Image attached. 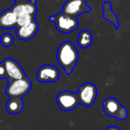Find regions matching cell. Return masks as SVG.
<instances>
[{"instance_id": "9", "label": "cell", "mask_w": 130, "mask_h": 130, "mask_svg": "<svg viewBox=\"0 0 130 130\" xmlns=\"http://www.w3.org/2000/svg\"><path fill=\"white\" fill-rule=\"evenodd\" d=\"M3 64L6 69V76H7L6 78L8 79V81L13 79H20L26 77L23 69L15 60L12 58H6L3 61Z\"/></svg>"}, {"instance_id": "3", "label": "cell", "mask_w": 130, "mask_h": 130, "mask_svg": "<svg viewBox=\"0 0 130 130\" xmlns=\"http://www.w3.org/2000/svg\"><path fill=\"white\" fill-rule=\"evenodd\" d=\"M32 87V82L28 78L13 79L8 81V86L5 89V93L10 98H22L30 91Z\"/></svg>"}, {"instance_id": "20", "label": "cell", "mask_w": 130, "mask_h": 130, "mask_svg": "<svg viewBox=\"0 0 130 130\" xmlns=\"http://www.w3.org/2000/svg\"><path fill=\"white\" fill-rule=\"evenodd\" d=\"M15 3H22V2H25V1H28V0H13Z\"/></svg>"}, {"instance_id": "13", "label": "cell", "mask_w": 130, "mask_h": 130, "mask_svg": "<svg viewBox=\"0 0 130 130\" xmlns=\"http://www.w3.org/2000/svg\"><path fill=\"white\" fill-rule=\"evenodd\" d=\"M102 8H103V17L107 20L108 22H110L112 25L115 27V29H119V22L118 16L116 15V13H114V11L112 10V6L110 2H104L102 4Z\"/></svg>"}, {"instance_id": "10", "label": "cell", "mask_w": 130, "mask_h": 130, "mask_svg": "<svg viewBox=\"0 0 130 130\" xmlns=\"http://www.w3.org/2000/svg\"><path fill=\"white\" fill-rule=\"evenodd\" d=\"M11 9L15 13L16 17L24 14L36 17L38 13L37 0H28L22 3H15L11 7Z\"/></svg>"}, {"instance_id": "2", "label": "cell", "mask_w": 130, "mask_h": 130, "mask_svg": "<svg viewBox=\"0 0 130 130\" xmlns=\"http://www.w3.org/2000/svg\"><path fill=\"white\" fill-rule=\"evenodd\" d=\"M49 21L54 22L56 29L63 34H69L75 31L79 24L78 17L67 14L63 12H61L55 16H50Z\"/></svg>"}, {"instance_id": "6", "label": "cell", "mask_w": 130, "mask_h": 130, "mask_svg": "<svg viewBox=\"0 0 130 130\" xmlns=\"http://www.w3.org/2000/svg\"><path fill=\"white\" fill-rule=\"evenodd\" d=\"M56 103L60 109L64 111L73 110L79 104L77 94L68 90H63L57 94Z\"/></svg>"}, {"instance_id": "19", "label": "cell", "mask_w": 130, "mask_h": 130, "mask_svg": "<svg viewBox=\"0 0 130 130\" xmlns=\"http://www.w3.org/2000/svg\"><path fill=\"white\" fill-rule=\"evenodd\" d=\"M105 130H121V129L117 126H108Z\"/></svg>"}, {"instance_id": "11", "label": "cell", "mask_w": 130, "mask_h": 130, "mask_svg": "<svg viewBox=\"0 0 130 130\" xmlns=\"http://www.w3.org/2000/svg\"><path fill=\"white\" fill-rule=\"evenodd\" d=\"M38 29H39V24L36 21V19H34L26 25L17 27L15 33L19 39L28 41V40L32 39L36 36Z\"/></svg>"}, {"instance_id": "18", "label": "cell", "mask_w": 130, "mask_h": 130, "mask_svg": "<svg viewBox=\"0 0 130 130\" xmlns=\"http://www.w3.org/2000/svg\"><path fill=\"white\" fill-rule=\"evenodd\" d=\"M7 76H6V69H5V66L3 64V62L0 63V79H4V78H6Z\"/></svg>"}, {"instance_id": "14", "label": "cell", "mask_w": 130, "mask_h": 130, "mask_svg": "<svg viewBox=\"0 0 130 130\" xmlns=\"http://www.w3.org/2000/svg\"><path fill=\"white\" fill-rule=\"evenodd\" d=\"M24 103L22 101V98H10L6 103V110L8 113L18 114L23 110Z\"/></svg>"}, {"instance_id": "8", "label": "cell", "mask_w": 130, "mask_h": 130, "mask_svg": "<svg viewBox=\"0 0 130 130\" xmlns=\"http://www.w3.org/2000/svg\"><path fill=\"white\" fill-rule=\"evenodd\" d=\"M37 80L41 83H54L60 78V71L52 64H44L38 68Z\"/></svg>"}, {"instance_id": "12", "label": "cell", "mask_w": 130, "mask_h": 130, "mask_svg": "<svg viewBox=\"0 0 130 130\" xmlns=\"http://www.w3.org/2000/svg\"><path fill=\"white\" fill-rule=\"evenodd\" d=\"M0 28L4 29L17 28V17L11 8L0 13Z\"/></svg>"}, {"instance_id": "7", "label": "cell", "mask_w": 130, "mask_h": 130, "mask_svg": "<svg viewBox=\"0 0 130 130\" xmlns=\"http://www.w3.org/2000/svg\"><path fill=\"white\" fill-rule=\"evenodd\" d=\"M92 8L87 4V0H67L62 6L63 13L78 17L86 13L91 12Z\"/></svg>"}, {"instance_id": "4", "label": "cell", "mask_w": 130, "mask_h": 130, "mask_svg": "<svg viewBox=\"0 0 130 130\" xmlns=\"http://www.w3.org/2000/svg\"><path fill=\"white\" fill-rule=\"evenodd\" d=\"M103 112L108 117L115 118L119 120H125L128 116L126 108L122 106L120 102L115 97H108L103 103Z\"/></svg>"}, {"instance_id": "5", "label": "cell", "mask_w": 130, "mask_h": 130, "mask_svg": "<svg viewBox=\"0 0 130 130\" xmlns=\"http://www.w3.org/2000/svg\"><path fill=\"white\" fill-rule=\"evenodd\" d=\"M97 87L94 84L87 82L78 87L77 96L79 103L85 107H90L97 98Z\"/></svg>"}, {"instance_id": "17", "label": "cell", "mask_w": 130, "mask_h": 130, "mask_svg": "<svg viewBox=\"0 0 130 130\" xmlns=\"http://www.w3.org/2000/svg\"><path fill=\"white\" fill-rule=\"evenodd\" d=\"M36 19L35 17L30 16V15H20L17 17V27H21V26L26 25V24L29 23L32 20Z\"/></svg>"}, {"instance_id": "16", "label": "cell", "mask_w": 130, "mask_h": 130, "mask_svg": "<svg viewBox=\"0 0 130 130\" xmlns=\"http://www.w3.org/2000/svg\"><path fill=\"white\" fill-rule=\"evenodd\" d=\"M14 42L13 35L10 33H4L2 36L0 37V44L5 47H9Z\"/></svg>"}, {"instance_id": "15", "label": "cell", "mask_w": 130, "mask_h": 130, "mask_svg": "<svg viewBox=\"0 0 130 130\" xmlns=\"http://www.w3.org/2000/svg\"><path fill=\"white\" fill-rule=\"evenodd\" d=\"M78 45L80 48H88L92 45L93 44V35L87 29H84L81 30L78 34V40H77Z\"/></svg>"}, {"instance_id": "1", "label": "cell", "mask_w": 130, "mask_h": 130, "mask_svg": "<svg viewBox=\"0 0 130 130\" xmlns=\"http://www.w3.org/2000/svg\"><path fill=\"white\" fill-rule=\"evenodd\" d=\"M78 52L71 41H64L59 45L56 54L57 62L64 70L65 74L71 75L78 61Z\"/></svg>"}]
</instances>
